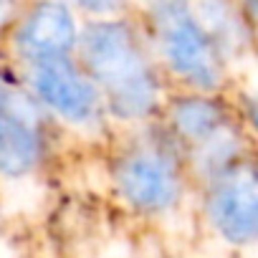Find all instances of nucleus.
I'll return each instance as SVG.
<instances>
[{
  "mask_svg": "<svg viewBox=\"0 0 258 258\" xmlns=\"http://www.w3.org/2000/svg\"><path fill=\"white\" fill-rule=\"evenodd\" d=\"M84 56L96 81L109 91V101L116 114L132 119L152 109L157 86L126 26H91L84 36Z\"/></svg>",
  "mask_w": 258,
  "mask_h": 258,
  "instance_id": "nucleus-1",
  "label": "nucleus"
},
{
  "mask_svg": "<svg viewBox=\"0 0 258 258\" xmlns=\"http://www.w3.org/2000/svg\"><path fill=\"white\" fill-rule=\"evenodd\" d=\"M157 28L162 51L170 66L187 81L213 89L218 84V56L210 38L198 26L185 0H160L157 3Z\"/></svg>",
  "mask_w": 258,
  "mask_h": 258,
  "instance_id": "nucleus-2",
  "label": "nucleus"
},
{
  "mask_svg": "<svg viewBox=\"0 0 258 258\" xmlns=\"http://www.w3.org/2000/svg\"><path fill=\"white\" fill-rule=\"evenodd\" d=\"M210 218L215 228L233 243H248L258 230V185L250 170L223 177L210 198Z\"/></svg>",
  "mask_w": 258,
  "mask_h": 258,
  "instance_id": "nucleus-3",
  "label": "nucleus"
},
{
  "mask_svg": "<svg viewBox=\"0 0 258 258\" xmlns=\"http://www.w3.org/2000/svg\"><path fill=\"white\" fill-rule=\"evenodd\" d=\"M33 86L38 96L69 121H86L96 111V89L66 58L36 63Z\"/></svg>",
  "mask_w": 258,
  "mask_h": 258,
  "instance_id": "nucleus-4",
  "label": "nucleus"
},
{
  "mask_svg": "<svg viewBox=\"0 0 258 258\" xmlns=\"http://www.w3.org/2000/svg\"><path fill=\"white\" fill-rule=\"evenodd\" d=\"M119 185L124 195L145 210L170 208L177 198V175L160 152L140 150L124 160L119 170Z\"/></svg>",
  "mask_w": 258,
  "mask_h": 258,
  "instance_id": "nucleus-5",
  "label": "nucleus"
},
{
  "mask_svg": "<svg viewBox=\"0 0 258 258\" xmlns=\"http://www.w3.org/2000/svg\"><path fill=\"white\" fill-rule=\"evenodd\" d=\"M33 111L21 96L0 89V170L21 175L33 167L38 157V132Z\"/></svg>",
  "mask_w": 258,
  "mask_h": 258,
  "instance_id": "nucleus-6",
  "label": "nucleus"
},
{
  "mask_svg": "<svg viewBox=\"0 0 258 258\" xmlns=\"http://www.w3.org/2000/svg\"><path fill=\"white\" fill-rule=\"evenodd\" d=\"M74 41H76L74 18L61 3L36 6L18 31L21 53L36 63L66 58V53L74 48Z\"/></svg>",
  "mask_w": 258,
  "mask_h": 258,
  "instance_id": "nucleus-7",
  "label": "nucleus"
},
{
  "mask_svg": "<svg viewBox=\"0 0 258 258\" xmlns=\"http://www.w3.org/2000/svg\"><path fill=\"white\" fill-rule=\"evenodd\" d=\"M220 111L213 101L187 99L175 106V126L190 140H210L218 132Z\"/></svg>",
  "mask_w": 258,
  "mask_h": 258,
  "instance_id": "nucleus-8",
  "label": "nucleus"
},
{
  "mask_svg": "<svg viewBox=\"0 0 258 258\" xmlns=\"http://www.w3.org/2000/svg\"><path fill=\"white\" fill-rule=\"evenodd\" d=\"M76 3L86 11H94V13H104V11H111L116 6V0H76Z\"/></svg>",
  "mask_w": 258,
  "mask_h": 258,
  "instance_id": "nucleus-9",
  "label": "nucleus"
},
{
  "mask_svg": "<svg viewBox=\"0 0 258 258\" xmlns=\"http://www.w3.org/2000/svg\"><path fill=\"white\" fill-rule=\"evenodd\" d=\"M11 16V0H0V26H3Z\"/></svg>",
  "mask_w": 258,
  "mask_h": 258,
  "instance_id": "nucleus-10",
  "label": "nucleus"
}]
</instances>
